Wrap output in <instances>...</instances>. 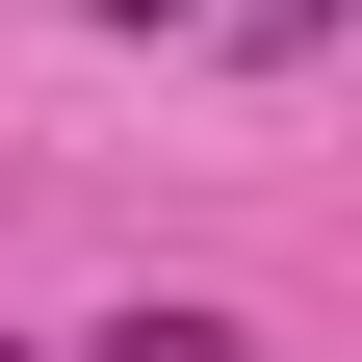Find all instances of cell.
I'll list each match as a JSON object with an SVG mask.
<instances>
[{
	"instance_id": "1",
	"label": "cell",
	"mask_w": 362,
	"mask_h": 362,
	"mask_svg": "<svg viewBox=\"0 0 362 362\" xmlns=\"http://www.w3.org/2000/svg\"><path fill=\"white\" fill-rule=\"evenodd\" d=\"M78 362H259V337H233V310H104Z\"/></svg>"
},
{
	"instance_id": "2",
	"label": "cell",
	"mask_w": 362,
	"mask_h": 362,
	"mask_svg": "<svg viewBox=\"0 0 362 362\" xmlns=\"http://www.w3.org/2000/svg\"><path fill=\"white\" fill-rule=\"evenodd\" d=\"M104 26H129V52H156V26H233V0H104Z\"/></svg>"
},
{
	"instance_id": "3",
	"label": "cell",
	"mask_w": 362,
	"mask_h": 362,
	"mask_svg": "<svg viewBox=\"0 0 362 362\" xmlns=\"http://www.w3.org/2000/svg\"><path fill=\"white\" fill-rule=\"evenodd\" d=\"M0 362H26V337H0Z\"/></svg>"
}]
</instances>
